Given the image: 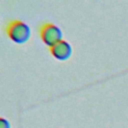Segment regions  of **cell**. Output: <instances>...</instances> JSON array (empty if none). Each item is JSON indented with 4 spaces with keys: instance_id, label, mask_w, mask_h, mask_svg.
Here are the masks:
<instances>
[{
    "instance_id": "obj_1",
    "label": "cell",
    "mask_w": 128,
    "mask_h": 128,
    "mask_svg": "<svg viewBox=\"0 0 128 128\" xmlns=\"http://www.w3.org/2000/svg\"><path fill=\"white\" fill-rule=\"evenodd\" d=\"M51 52H52L53 56L56 57L57 59L64 60V59L68 58L70 55V47L66 43L59 41L51 48Z\"/></svg>"
},
{
    "instance_id": "obj_2",
    "label": "cell",
    "mask_w": 128,
    "mask_h": 128,
    "mask_svg": "<svg viewBox=\"0 0 128 128\" xmlns=\"http://www.w3.org/2000/svg\"><path fill=\"white\" fill-rule=\"evenodd\" d=\"M0 128H11L10 122L5 118L0 117Z\"/></svg>"
}]
</instances>
